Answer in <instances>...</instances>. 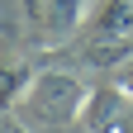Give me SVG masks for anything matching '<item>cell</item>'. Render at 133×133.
Returning a JSON list of instances; mask_svg holds the SVG:
<instances>
[{
	"mask_svg": "<svg viewBox=\"0 0 133 133\" xmlns=\"http://www.w3.org/2000/svg\"><path fill=\"white\" fill-rule=\"evenodd\" d=\"M86 100H90V90L81 86V76H71V71H38V76L24 86V95H19V105H14V109H19L24 124L66 128V124L81 119Z\"/></svg>",
	"mask_w": 133,
	"mask_h": 133,
	"instance_id": "obj_1",
	"label": "cell"
},
{
	"mask_svg": "<svg viewBox=\"0 0 133 133\" xmlns=\"http://www.w3.org/2000/svg\"><path fill=\"white\" fill-rule=\"evenodd\" d=\"M76 14H81V0H29V19L48 38H62L66 29H76Z\"/></svg>",
	"mask_w": 133,
	"mask_h": 133,
	"instance_id": "obj_2",
	"label": "cell"
},
{
	"mask_svg": "<svg viewBox=\"0 0 133 133\" xmlns=\"http://www.w3.org/2000/svg\"><path fill=\"white\" fill-rule=\"evenodd\" d=\"M29 81H33V66L24 57H0V114H10L19 105V95H24Z\"/></svg>",
	"mask_w": 133,
	"mask_h": 133,
	"instance_id": "obj_3",
	"label": "cell"
},
{
	"mask_svg": "<svg viewBox=\"0 0 133 133\" xmlns=\"http://www.w3.org/2000/svg\"><path fill=\"white\" fill-rule=\"evenodd\" d=\"M95 33L100 38H133V0H100Z\"/></svg>",
	"mask_w": 133,
	"mask_h": 133,
	"instance_id": "obj_4",
	"label": "cell"
},
{
	"mask_svg": "<svg viewBox=\"0 0 133 133\" xmlns=\"http://www.w3.org/2000/svg\"><path fill=\"white\" fill-rule=\"evenodd\" d=\"M119 100H124L119 90H100V95H95V105H86V109H81V119H76V124H81V128H100V124H109Z\"/></svg>",
	"mask_w": 133,
	"mask_h": 133,
	"instance_id": "obj_5",
	"label": "cell"
},
{
	"mask_svg": "<svg viewBox=\"0 0 133 133\" xmlns=\"http://www.w3.org/2000/svg\"><path fill=\"white\" fill-rule=\"evenodd\" d=\"M114 90H119L124 100H133V57L119 62V71H114Z\"/></svg>",
	"mask_w": 133,
	"mask_h": 133,
	"instance_id": "obj_6",
	"label": "cell"
}]
</instances>
